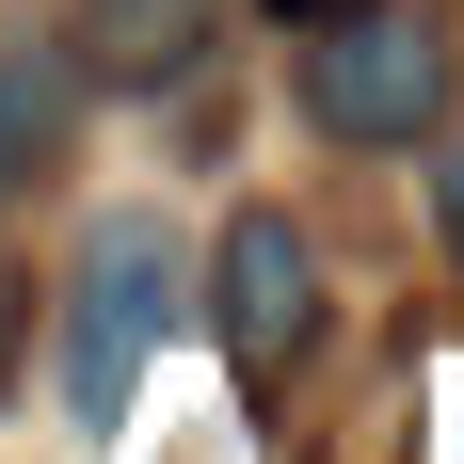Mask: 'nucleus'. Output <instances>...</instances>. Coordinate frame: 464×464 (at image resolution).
<instances>
[{"instance_id": "obj_1", "label": "nucleus", "mask_w": 464, "mask_h": 464, "mask_svg": "<svg viewBox=\"0 0 464 464\" xmlns=\"http://www.w3.org/2000/svg\"><path fill=\"white\" fill-rule=\"evenodd\" d=\"M160 321H177V240H160V208H112L81 240V288H64V417L81 432L129 417V369Z\"/></svg>"}, {"instance_id": "obj_2", "label": "nucleus", "mask_w": 464, "mask_h": 464, "mask_svg": "<svg viewBox=\"0 0 464 464\" xmlns=\"http://www.w3.org/2000/svg\"><path fill=\"white\" fill-rule=\"evenodd\" d=\"M304 112H321L336 144H417V129H449V48H432V16H384V0L304 16Z\"/></svg>"}, {"instance_id": "obj_3", "label": "nucleus", "mask_w": 464, "mask_h": 464, "mask_svg": "<svg viewBox=\"0 0 464 464\" xmlns=\"http://www.w3.org/2000/svg\"><path fill=\"white\" fill-rule=\"evenodd\" d=\"M208 321H225L240 384H273L288 353H304V321H321V256H304L288 208H240V225H225V256H208Z\"/></svg>"}, {"instance_id": "obj_4", "label": "nucleus", "mask_w": 464, "mask_h": 464, "mask_svg": "<svg viewBox=\"0 0 464 464\" xmlns=\"http://www.w3.org/2000/svg\"><path fill=\"white\" fill-rule=\"evenodd\" d=\"M96 81H177L192 48H208V0H81V33H64Z\"/></svg>"}, {"instance_id": "obj_5", "label": "nucleus", "mask_w": 464, "mask_h": 464, "mask_svg": "<svg viewBox=\"0 0 464 464\" xmlns=\"http://www.w3.org/2000/svg\"><path fill=\"white\" fill-rule=\"evenodd\" d=\"M48 144H64V81H48L33 48H0V192H33Z\"/></svg>"}, {"instance_id": "obj_6", "label": "nucleus", "mask_w": 464, "mask_h": 464, "mask_svg": "<svg viewBox=\"0 0 464 464\" xmlns=\"http://www.w3.org/2000/svg\"><path fill=\"white\" fill-rule=\"evenodd\" d=\"M432 225H449V240H464V144H449V177H432Z\"/></svg>"}, {"instance_id": "obj_7", "label": "nucleus", "mask_w": 464, "mask_h": 464, "mask_svg": "<svg viewBox=\"0 0 464 464\" xmlns=\"http://www.w3.org/2000/svg\"><path fill=\"white\" fill-rule=\"evenodd\" d=\"M273 16H288V33H304V16H353V0H273Z\"/></svg>"}, {"instance_id": "obj_8", "label": "nucleus", "mask_w": 464, "mask_h": 464, "mask_svg": "<svg viewBox=\"0 0 464 464\" xmlns=\"http://www.w3.org/2000/svg\"><path fill=\"white\" fill-rule=\"evenodd\" d=\"M0 353H16V288H0Z\"/></svg>"}]
</instances>
